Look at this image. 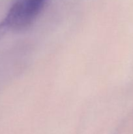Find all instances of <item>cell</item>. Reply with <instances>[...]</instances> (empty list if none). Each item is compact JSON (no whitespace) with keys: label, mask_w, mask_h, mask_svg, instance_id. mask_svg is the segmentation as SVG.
Returning a JSON list of instances; mask_svg holds the SVG:
<instances>
[{"label":"cell","mask_w":133,"mask_h":134,"mask_svg":"<svg viewBox=\"0 0 133 134\" xmlns=\"http://www.w3.org/2000/svg\"><path fill=\"white\" fill-rule=\"evenodd\" d=\"M49 0H14L1 21L8 30L20 31L28 29L37 20Z\"/></svg>","instance_id":"cell-1"}]
</instances>
